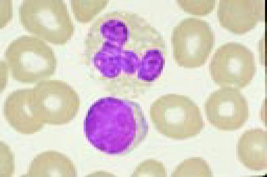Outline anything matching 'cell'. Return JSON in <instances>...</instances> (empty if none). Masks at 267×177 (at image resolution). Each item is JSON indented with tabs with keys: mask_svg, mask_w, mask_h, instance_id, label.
<instances>
[{
	"mask_svg": "<svg viewBox=\"0 0 267 177\" xmlns=\"http://www.w3.org/2000/svg\"><path fill=\"white\" fill-rule=\"evenodd\" d=\"M83 61L113 96L137 99L160 77L167 56L161 33L146 18L120 10L98 17L84 42Z\"/></svg>",
	"mask_w": 267,
	"mask_h": 177,
	"instance_id": "1",
	"label": "cell"
},
{
	"mask_svg": "<svg viewBox=\"0 0 267 177\" xmlns=\"http://www.w3.org/2000/svg\"><path fill=\"white\" fill-rule=\"evenodd\" d=\"M84 129L87 141L98 150L110 155H126L145 140L149 128L139 103L105 97L89 107Z\"/></svg>",
	"mask_w": 267,
	"mask_h": 177,
	"instance_id": "2",
	"label": "cell"
},
{
	"mask_svg": "<svg viewBox=\"0 0 267 177\" xmlns=\"http://www.w3.org/2000/svg\"><path fill=\"white\" fill-rule=\"evenodd\" d=\"M22 27L35 36L54 45L72 37L74 26L63 0H24L18 8Z\"/></svg>",
	"mask_w": 267,
	"mask_h": 177,
	"instance_id": "3",
	"label": "cell"
},
{
	"mask_svg": "<svg viewBox=\"0 0 267 177\" xmlns=\"http://www.w3.org/2000/svg\"><path fill=\"white\" fill-rule=\"evenodd\" d=\"M6 64L12 78L27 83L40 82L53 75L56 59L52 49L44 40L24 35L11 41L5 52Z\"/></svg>",
	"mask_w": 267,
	"mask_h": 177,
	"instance_id": "4",
	"label": "cell"
},
{
	"mask_svg": "<svg viewBox=\"0 0 267 177\" xmlns=\"http://www.w3.org/2000/svg\"><path fill=\"white\" fill-rule=\"evenodd\" d=\"M149 114L157 130L174 139L195 137L205 125L200 108L185 95L167 94L161 96L151 105Z\"/></svg>",
	"mask_w": 267,
	"mask_h": 177,
	"instance_id": "5",
	"label": "cell"
},
{
	"mask_svg": "<svg viewBox=\"0 0 267 177\" xmlns=\"http://www.w3.org/2000/svg\"><path fill=\"white\" fill-rule=\"evenodd\" d=\"M171 43L173 58L178 65L197 68L207 60L214 47L215 35L207 21L187 17L174 27Z\"/></svg>",
	"mask_w": 267,
	"mask_h": 177,
	"instance_id": "6",
	"label": "cell"
},
{
	"mask_svg": "<svg viewBox=\"0 0 267 177\" xmlns=\"http://www.w3.org/2000/svg\"><path fill=\"white\" fill-rule=\"evenodd\" d=\"M31 101L34 113L43 124L67 123L75 117L80 105L77 92L59 80L39 82L32 88Z\"/></svg>",
	"mask_w": 267,
	"mask_h": 177,
	"instance_id": "7",
	"label": "cell"
},
{
	"mask_svg": "<svg viewBox=\"0 0 267 177\" xmlns=\"http://www.w3.org/2000/svg\"><path fill=\"white\" fill-rule=\"evenodd\" d=\"M256 71L255 56L245 45L228 42L219 47L209 64L214 82L221 86L242 88L253 80Z\"/></svg>",
	"mask_w": 267,
	"mask_h": 177,
	"instance_id": "8",
	"label": "cell"
},
{
	"mask_svg": "<svg viewBox=\"0 0 267 177\" xmlns=\"http://www.w3.org/2000/svg\"><path fill=\"white\" fill-rule=\"evenodd\" d=\"M204 110L209 123L221 130H237L249 117L247 101L234 86H222L212 93L205 101Z\"/></svg>",
	"mask_w": 267,
	"mask_h": 177,
	"instance_id": "9",
	"label": "cell"
},
{
	"mask_svg": "<svg viewBox=\"0 0 267 177\" xmlns=\"http://www.w3.org/2000/svg\"><path fill=\"white\" fill-rule=\"evenodd\" d=\"M220 25L231 32L244 34L265 19L262 0H221L217 7Z\"/></svg>",
	"mask_w": 267,
	"mask_h": 177,
	"instance_id": "10",
	"label": "cell"
},
{
	"mask_svg": "<svg viewBox=\"0 0 267 177\" xmlns=\"http://www.w3.org/2000/svg\"><path fill=\"white\" fill-rule=\"evenodd\" d=\"M32 88L17 90L7 97L4 113L7 120L15 130L24 134L35 132L43 124L36 118L32 106Z\"/></svg>",
	"mask_w": 267,
	"mask_h": 177,
	"instance_id": "11",
	"label": "cell"
},
{
	"mask_svg": "<svg viewBox=\"0 0 267 177\" xmlns=\"http://www.w3.org/2000/svg\"><path fill=\"white\" fill-rule=\"evenodd\" d=\"M237 153L239 161L247 168L260 171L267 168V132L252 128L238 139Z\"/></svg>",
	"mask_w": 267,
	"mask_h": 177,
	"instance_id": "12",
	"label": "cell"
},
{
	"mask_svg": "<svg viewBox=\"0 0 267 177\" xmlns=\"http://www.w3.org/2000/svg\"><path fill=\"white\" fill-rule=\"evenodd\" d=\"M71 161L55 152H44L36 157L29 170L31 176H68L73 174Z\"/></svg>",
	"mask_w": 267,
	"mask_h": 177,
	"instance_id": "13",
	"label": "cell"
},
{
	"mask_svg": "<svg viewBox=\"0 0 267 177\" xmlns=\"http://www.w3.org/2000/svg\"><path fill=\"white\" fill-rule=\"evenodd\" d=\"M71 8L75 19L79 23L91 21L108 4V1H71Z\"/></svg>",
	"mask_w": 267,
	"mask_h": 177,
	"instance_id": "14",
	"label": "cell"
},
{
	"mask_svg": "<svg viewBox=\"0 0 267 177\" xmlns=\"http://www.w3.org/2000/svg\"><path fill=\"white\" fill-rule=\"evenodd\" d=\"M175 176H213V172L206 161L201 158H192L180 164L173 173Z\"/></svg>",
	"mask_w": 267,
	"mask_h": 177,
	"instance_id": "15",
	"label": "cell"
},
{
	"mask_svg": "<svg viewBox=\"0 0 267 177\" xmlns=\"http://www.w3.org/2000/svg\"><path fill=\"white\" fill-rule=\"evenodd\" d=\"M179 7L188 13L204 16L211 13L215 8V1H177Z\"/></svg>",
	"mask_w": 267,
	"mask_h": 177,
	"instance_id": "16",
	"label": "cell"
},
{
	"mask_svg": "<svg viewBox=\"0 0 267 177\" xmlns=\"http://www.w3.org/2000/svg\"><path fill=\"white\" fill-rule=\"evenodd\" d=\"M12 15L11 1H1V27L3 28L11 20Z\"/></svg>",
	"mask_w": 267,
	"mask_h": 177,
	"instance_id": "17",
	"label": "cell"
}]
</instances>
